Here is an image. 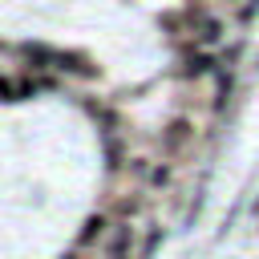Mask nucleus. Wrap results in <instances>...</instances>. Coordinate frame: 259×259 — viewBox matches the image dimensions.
I'll return each mask as SVG.
<instances>
[{"label": "nucleus", "mask_w": 259, "mask_h": 259, "mask_svg": "<svg viewBox=\"0 0 259 259\" xmlns=\"http://www.w3.org/2000/svg\"><path fill=\"white\" fill-rule=\"evenodd\" d=\"M130 251H134V227L113 223V231L105 239V259H130Z\"/></svg>", "instance_id": "nucleus-1"}, {"label": "nucleus", "mask_w": 259, "mask_h": 259, "mask_svg": "<svg viewBox=\"0 0 259 259\" xmlns=\"http://www.w3.org/2000/svg\"><path fill=\"white\" fill-rule=\"evenodd\" d=\"M101 231H105V219H101V214H93V219L85 223V231H81V247H89V243H93Z\"/></svg>", "instance_id": "nucleus-2"}]
</instances>
